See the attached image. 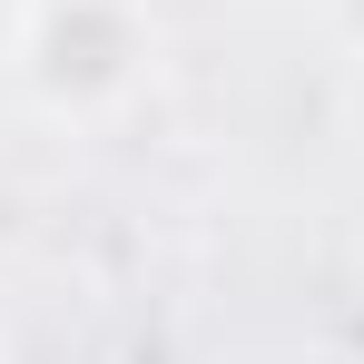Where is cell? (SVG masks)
Listing matches in <instances>:
<instances>
[{
	"mask_svg": "<svg viewBox=\"0 0 364 364\" xmlns=\"http://www.w3.org/2000/svg\"><path fill=\"white\" fill-rule=\"evenodd\" d=\"M158 69L148 0H20L10 20V79L40 119H119Z\"/></svg>",
	"mask_w": 364,
	"mask_h": 364,
	"instance_id": "1",
	"label": "cell"
},
{
	"mask_svg": "<svg viewBox=\"0 0 364 364\" xmlns=\"http://www.w3.org/2000/svg\"><path fill=\"white\" fill-rule=\"evenodd\" d=\"M335 30H345V40L364 50V0H335Z\"/></svg>",
	"mask_w": 364,
	"mask_h": 364,
	"instance_id": "2",
	"label": "cell"
},
{
	"mask_svg": "<svg viewBox=\"0 0 364 364\" xmlns=\"http://www.w3.org/2000/svg\"><path fill=\"white\" fill-rule=\"evenodd\" d=\"M0 364H10V355H0Z\"/></svg>",
	"mask_w": 364,
	"mask_h": 364,
	"instance_id": "3",
	"label": "cell"
}]
</instances>
